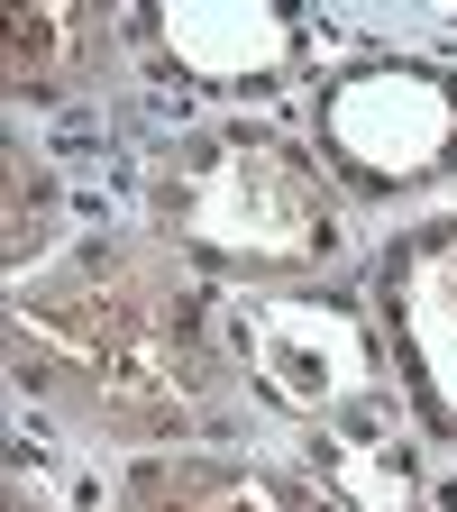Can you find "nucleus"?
I'll list each match as a JSON object with an SVG mask.
<instances>
[{"label": "nucleus", "mask_w": 457, "mask_h": 512, "mask_svg": "<svg viewBox=\"0 0 457 512\" xmlns=\"http://www.w3.org/2000/svg\"><path fill=\"white\" fill-rule=\"evenodd\" d=\"M10 375L110 448H202L229 421L211 293L156 229H83L10 275Z\"/></svg>", "instance_id": "f257e3e1"}, {"label": "nucleus", "mask_w": 457, "mask_h": 512, "mask_svg": "<svg viewBox=\"0 0 457 512\" xmlns=\"http://www.w3.org/2000/svg\"><path fill=\"white\" fill-rule=\"evenodd\" d=\"M147 229L202 275L311 284L348 256V192L302 138L256 119L174 128L147 165Z\"/></svg>", "instance_id": "f03ea898"}, {"label": "nucleus", "mask_w": 457, "mask_h": 512, "mask_svg": "<svg viewBox=\"0 0 457 512\" xmlns=\"http://www.w3.org/2000/svg\"><path fill=\"white\" fill-rule=\"evenodd\" d=\"M320 165L339 192H412L457 165V74L439 64H348L311 101Z\"/></svg>", "instance_id": "7ed1b4c3"}, {"label": "nucleus", "mask_w": 457, "mask_h": 512, "mask_svg": "<svg viewBox=\"0 0 457 512\" xmlns=\"http://www.w3.org/2000/svg\"><path fill=\"white\" fill-rule=\"evenodd\" d=\"M375 330L394 348L412 421L457 448V211L412 220L375 256Z\"/></svg>", "instance_id": "20e7f679"}, {"label": "nucleus", "mask_w": 457, "mask_h": 512, "mask_svg": "<svg viewBox=\"0 0 457 512\" xmlns=\"http://www.w3.org/2000/svg\"><path fill=\"white\" fill-rule=\"evenodd\" d=\"M110 512H348V503L247 448H147L110 476Z\"/></svg>", "instance_id": "39448f33"}, {"label": "nucleus", "mask_w": 457, "mask_h": 512, "mask_svg": "<svg viewBox=\"0 0 457 512\" xmlns=\"http://www.w3.org/2000/svg\"><path fill=\"white\" fill-rule=\"evenodd\" d=\"M119 28L83 0H37V10H10V92L19 101H74L110 74Z\"/></svg>", "instance_id": "423d86ee"}, {"label": "nucleus", "mask_w": 457, "mask_h": 512, "mask_svg": "<svg viewBox=\"0 0 457 512\" xmlns=\"http://www.w3.org/2000/svg\"><path fill=\"white\" fill-rule=\"evenodd\" d=\"M174 74L192 83H220V92H266L284 64H293V19L275 10H174L156 19Z\"/></svg>", "instance_id": "0eeeda50"}, {"label": "nucleus", "mask_w": 457, "mask_h": 512, "mask_svg": "<svg viewBox=\"0 0 457 512\" xmlns=\"http://www.w3.org/2000/svg\"><path fill=\"white\" fill-rule=\"evenodd\" d=\"M37 256H55V183L28 147H10V275H28Z\"/></svg>", "instance_id": "6e6552de"}, {"label": "nucleus", "mask_w": 457, "mask_h": 512, "mask_svg": "<svg viewBox=\"0 0 457 512\" xmlns=\"http://www.w3.org/2000/svg\"><path fill=\"white\" fill-rule=\"evenodd\" d=\"M10 512H64V503H55V494H37L28 476H10Z\"/></svg>", "instance_id": "1a4fd4ad"}]
</instances>
